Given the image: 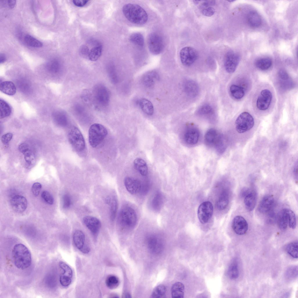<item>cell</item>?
<instances>
[{
  "label": "cell",
  "instance_id": "1",
  "mask_svg": "<svg viewBox=\"0 0 298 298\" xmlns=\"http://www.w3.org/2000/svg\"><path fill=\"white\" fill-rule=\"evenodd\" d=\"M12 255L15 265L17 268L24 270L31 265V254L24 244L21 243L16 244L13 248Z\"/></svg>",
  "mask_w": 298,
  "mask_h": 298
},
{
  "label": "cell",
  "instance_id": "2",
  "mask_svg": "<svg viewBox=\"0 0 298 298\" xmlns=\"http://www.w3.org/2000/svg\"><path fill=\"white\" fill-rule=\"evenodd\" d=\"M122 10L125 17L131 22L139 25L147 22L148 15L145 10L138 5L128 3L124 5Z\"/></svg>",
  "mask_w": 298,
  "mask_h": 298
},
{
  "label": "cell",
  "instance_id": "3",
  "mask_svg": "<svg viewBox=\"0 0 298 298\" xmlns=\"http://www.w3.org/2000/svg\"><path fill=\"white\" fill-rule=\"evenodd\" d=\"M204 139L206 144L214 147L220 153H223L226 148V141L224 137L214 129H210L206 132Z\"/></svg>",
  "mask_w": 298,
  "mask_h": 298
},
{
  "label": "cell",
  "instance_id": "4",
  "mask_svg": "<svg viewBox=\"0 0 298 298\" xmlns=\"http://www.w3.org/2000/svg\"><path fill=\"white\" fill-rule=\"evenodd\" d=\"M118 221L119 225L122 228L126 229L133 228L137 222L136 212L131 207L124 206L120 211Z\"/></svg>",
  "mask_w": 298,
  "mask_h": 298
},
{
  "label": "cell",
  "instance_id": "5",
  "mask_svg": "<svg viewBox=\"0 0 298 298\" xmlns=\"http://www.w3.org/2000/svg\"><path fill=\"white\" fill-rule=\"evenodd\" d=\"M106 128L102 125L95 123L90 127L88 132L89 141L93 148L98 146L102 142L107 134Z\"/></svg>",
  "mask_w": 298,
  "mask_h": 298
},
{
  "label": "cell",
  "instance_id": "6",
  "mask_svg": "<svg viewBox=\"0 0 298 298\" xmlns=\"http://www.w3.org/2000/svg\"><path fill=\"white\" fill-rule=\"evenodd\" d=\"M93 95L94 102L97 107L103 108L108 105L110 98V92L103 85H96L93 89Z\"/></svg>",
  "mask_w": 298,
  "mask_h": 298
},
{
  "label": "cell",
  "instance_id": "7",
  "mask_svg": "<svg viewBox=\"0 0 298 298\" xmlns=\"http://www.w3.org/2000/svg\"><path fill=\"white\" fill-rule=\"evenodd\" d=\"M254 124V120L252 116L248 112H244L241 113L236 120V129L239 133H243L251 130Z\"/></svg>",
  "mask_w": 298,
  "mask_h": 298
},
{
  "label": "cell",
  "instance_id": "8",
  "mask_svg": "<svg viewBox=\"0 0 298 298\" xmlns=\"http://www.w3.org/2000/svg\"><path fill=\"white\" fill-rule=\"evenodd\" d=\"M68 137L70 143L77 151L80 152L84 149L85 143L84 139L77 127H73L70 130Z\"/></svg>",
  "mask_w": 298,
  "mask_h": 298
},
{
  "label": "cell",
  "instance_id": "9",
  "mask_svg": "<svg viewBox=\"0 0 298 298\" xmlns=\"http://www.w3.org/2000/svg\"><path fill=\"white\" fill-rule=\"evenodd\" d=\"M147 44L150 51L154 55L160 54L162 52L164 47L162 37L155 33H150L148 35Z\"/></svg>",
  "mask_w": 298,
  "mask_h": 298
},
{
  "label": "cell",
  "instance_id": "10",
  "mask_svg": "<svg viewBox=\"0 0 298 298\" xmlns=\"http://www.w3.org/2000/svg\"><path fill=\"white\" fill-rule=\"evenodd\" d=\"M181 62L184 66H189L192 65L196 61L198 54L194 48L186 47L182 48L180 53Z\"/></svg>",
  "mask_w": 298,
  "mask_h": 298
},
{
  "label": "cell",
  "instance_id": "11",
  "mask_svg": "<svg viewBox=\"0 0 298 298\" xmlns=\"http://www.w3.org/2000/svg\"><path fill=\"white\" fill-rule=\"evenodd\" d=\"M240 57L236 53L229 51L225 54L224 58V65L226 72L229 73H233L239 63Z\"/></svg>",
  "mask_w": 298,
  "mask_h": 298
},
{
  "label": "cell",
  "instance_id": "12",
  "mask_svg": "<svg viewBox=\"0 0 298 298\" xmlns=\"http://www.w3.org/2000/svg\"><path fill=\"white\" fill-rule=\"evenodd\" d=\"M213 212L212 204L209 201H205L199 206L198 210V219L202 224L207 223L212 217Z\"/></svg>",
  "mask_w": 298,
  "mask_h": 298
},
{
  "label": "cell",
  "instance_id": "13",
  "mask_svg": "<svg viewBox=\"0 0 298 298\" xmlns=\"http://www.w3.org/2000/svg\"><path fill=\"white\" fill-rule=\"evenodd\" d=\"M58 265L63 271L60 275V282L63 286H68L71 282L72 276V269L69 265L63 262H59Z\"/></svg>",
  "mask_w": 298,
  "mask_h": 298
},
{
  "label": "cell",
  "instance_id": "14",
  "mask_svg": "<svg viewBox=\"0 0 298 298\" xmlns=\"http://www.w3.org/2000/svg\"><path fill=\"white\" fill-rule=\"evenodd\" d=\"M73 239L75 246L81 252L88 253L90 252V247L85 243V236L82 231L76 230L73 234Z\"/></svg>",
  "mask_w": 298,
  "mask_h": 298
},
{
  "label": "cell",
  "instance_id": "15",
  "mask_svg": "<svg viewBox=\"0 0 298 298\" xmlns=\"http://www.w3.org/2000/svg\"><path fill=\"white\" fill-rule=\"evenodd\" d=\"M272 98V93L268 89L261 91L256 102L257 108L261 110H265L269 106Z\"/></svg>",
  "mask_w": 298,
  "mask_h": 298
},
{
  "label": "cell",
  "instance_id": "16",
  "mask_svg": "<svg viewBox=\"0 0 298 298\" xmlns=\"http://www.w3.org/2000/svg\"><path fill=\"white\" fill-rule=\"evenodd\" d=\"M232 227L234 232L240 235L245 234L248 228L247 222L243 217L241 216H237L234 218L232 222Z\"/></svg>",
  "mask_w": 298,
  "mask_h": 298
},
{
  "label": "cell",
  "instance_id": "17",
  "mask_svg": "<svg viewBox=\"0 0 298 298\" xmlns=\"http://www.w3.org/2000/svg\"><path fill=\"white\" fill-rule=\"evenodd\" d=\"M124 183L127 190L132 194H137L141 191L142 184L137 179L127 177L125 178Z\"/></svg>",
  "mask_w": 298,
  "mask_h": 298
},
{
  "label": "cell",
  "instance_id": "18",
  "mask_svg": "<svg viewBox=\"0 0 298 298\" xmlns=\"http://www.w3.org/2000/svg\"><path fill=\"white\" fill-rule=\"evenodd\" d=\"M11 206L13 210L17 213H21L26 209L27 201L24 196L19 195L13 196L10 200Z\"/></svg>",
  "mask_w": 298,
  "mask_h": 298
},
{
  "label": "cell",
  "instance_id": "19",
  "mask_svg": "<svg viewBox=\"0 0 298 298\" xmlns=\"http://www.w3.org/2000/svg\"><path fill=\"white\" fill-rule=\"evenodd\" d=\"M83 221L93 235H96L98 233L101 227V223L99 219L94 217L88 216L84 217Z\"/></svg>",
  "mask_w": 298,
  "mask_h": 298
},
{
  "label": "cell",
  "instance_id": "20",
  "mask_svg": "<svg viewBox=\"0 0 298 298\" xmlns=\"http://www.w3.org/2000/svg\"><path fill=\"white\" fill-rule=\"evenodd\" d=\"M199 136L198 130L193 126H189L186 128L184 135L185 141L190 145L196 143L198 140Z\"/></svg>",
  "mask_w": 298,
  "mask_h": 298
},
{
  "label": "cell",
  "instance_id": "21",
  "mask_svg": "<svg viewBox=\"0 0 298 298\" xmlns=\"http://www.w3.org/2000/svg\"><path fill=\"white\" fill-rule=\"evenodd\" d=\"M274 203V199L272 195H266L260 201L258 205V210L262 213H268L272 210Z\"/></svg>",
  "mask_w": 298,
  "mask_h": 298
},
{
  "label": "cell",
  "instance_id": "22",
  "mask_svg": "<svg viewBox=\"0 0 298 298\" xmlns=\"http://www.w3.org/2000/svg\"><path fill=\"white\" fill-rule=\"evenodd\" d=\"M183 88L186 95L191 97L196 96L199 93L198 86L193 80H188L185 81L183 84Z\"/></svg>",
  "mask_w": 298,
  "mask_h": 298
},
{
  "label": "cell",
  "instance_id": "23",
  "mask_svg": "<svg viewBox=\"0 0 298 298\" xmlns=\"http://www.w3.org/2000/svg\"><path fill=\"white\" fill-rule=\"evenodd\" d=\"M147 243L149 249L153 253L158 254L162 249L163 246L161 240L155 235H151L148 237Z\"/></svg>",
  "mask_w": 298,
  "mask_h": 298
},
{
  "label": "cell",
  "instance_id": "24",
  "mask_svg": "<svg viewBox=\"0 0 298 298\" xmlns=\"http://www.w3.org/2000/svg\"><path fill=\"white\" fill-rule=\"evenodd\" d=\"M159 75L157 72L151 71L144 75L142 78V81L145 86L150 88L152 87L156 81L159 80Z\"/></svg>",
  "mask_w": 298,
  "mask_h": 298
},
{
  "label": "cell",
  "instance_id": "25",
  "mask_svg": "<svg viewBox=\"0 0 298 298\" xmlns=\"http://www.w3.org/2000/svg\"><path fill=\"white\" fill-rule=\"evenodd\" d=\"M164 201V198L162 194L159 192H156L152 197L151 201V208L156 211L160 210L163 206Z\"/></svg>",
  "mask_w": 298,
  "mask_h": 298
},
{
  "label": "cell",
  "instance_id": "26",
  "mask_svg": "<svg viewBox=\"0 0 298 298\" xmlns=\"http://www.w3.org/2000/svg\"><path fill=\"white\" fill-rule=\"evenodd\" d=\"M244 202L245 207L249 211H252L255 207L257 199L256 192L251 191L250 192L244 197Z\"/></svg>",
  "mask_w": 298,
  "mask_h": 298
},
{
  "label": "cell",
  "instance_id": "27",
  "mask_svg": "<svg viewBox=\"0 0 298 298\" xmlns=\"http://www.w3.org/2000/svg\"><path fill=\"white\" fill-rule=\"evenodd\" d=\"M247 21L249 25L253 28L259 27L261 23V19L258 13L255 10H251L247 15Z\"/></svg>",
  "mask_w": 298,
  "mask_h": 298
},
{
  "label": "cell",
  "instance_id": "28",
  "mask_svg": "<svg viewBox=\"0 0 298 298\" xmlns=\"http://www.w3.org/2000/svg\"><path fill=\"white\" fill-rule=\"evenodd\" d=\"M229 202V193L227 189L223 190L219 195L217 201V206L219 210L225 209Z\"/></svg>",
  "mask_w": 298,
  "mask_h": 298
},
{
  "label": "cell",
  "instance_id": "29",
  "mask_svg": "<svg viewBox=\"0 0 298 298\" xmlns=\"http://www.w3.org/2000/svg\"><path fill=\"white\" fill-rule=\"evenodd\" d=\"M1 91L4 93L9 95H13L16 93V87L14 84L10 81H5L0 84Z\"/></svg>",
  "mask_w": 298,
  "mask_h": 298
},
{
  "label": "cell",
  "instance_id": "30",
  "mask_svg": "<svg viewBox=\"0 0 298 298\" xmlns=\"http://www.w3.org/2000/svg\"><path fill=\"white\" fill-rule=\"evenodd\" d=\"M184 290L185 286L183 284L180 282L175 283L171 288L172 297L175 298H183Z\"/></svg>",
  "mask_w": 298,
  "mask_h": 298
},
{
  "label": "cell",
  "instance_id": "31",
  "mask_svg": "<svg viewBox=\"0 0 298 298\" xmlns=\"http://www.w3.org/2000/svg\"><path fill=\"white\" fill-rule=\"evenodd\" d=\"M134 168L140 174L143 176L146 175L148 173V167L145 161L143 159L137 158L134 162Z\"/></svg>",
  "mask_w": 298,
  "mask_h": 298
},
{
  "label": "cell",
  "instance_id": "32",
  "mask_svg": "<svg viewBox=\"0 0 298 298\" xmlns=\"http://www.w3.org/2000/svg\"><path fill=\"white\" fill-rule=\"evenodd\" d=\"M139 105L142 111L148 115H152L154 112V107L151 102L146 98H142L139 101Z\"/></svg>",
  "mask_w": 298,
  "mask_h": 298
},
{
  "label": "cell",
  "instance_id": "33",
  "mask_svg": "<svg viewBox=\"0 0 298 298\" xmlns=\"http://www.w3.org/2000/svg\"><path fill=\"white\" fill-rule=\"evenodd\" d=\"M277 221L278 226L280 230H285L288 225V221L286 209L281 211L279 214Z\"/></svg>",
  "mask_w": 298,
  "mask_h": 298
},
{
  "label": "cell",
  "instance_id": "34",
  "mask_svg": "<svg viewBox=\"0 0 298 298\" xmlns=\"http://www.w3.org/2000/svg\"><path fill=\"white\" fill-rule=\"evenodd\" d=\"M239 274L238 261L237 259H235L233 260L228 267L227 274L230 279H235L238 277Z\"/></svg>",
  "mask_w": 298,
  "mask_h": 298
},
{
  "label": "cell",
  "instance_id": "35",
  "mask_svg": "<svg viewBox=\"0 0 298 298\" xmlns=\"http://www.w3.org/2000/svg\"><path fill=\"white\" fill-rule=\"evenodd\" d=\"M102 51V45L99 43L97 44L89 51L88 56V59L92 61L97 60L101 56Z\"/></svg>",
  "mask_w": 298,
  "mask_h": 298
},
{
  "label": "cell",
  "instance_id": "36",
  "mask_svg": "<svg viewBox=\"0 0 298 298\" xmlns=\"http://www.w3.org/2000/svg\"><path fill=\"white\" fill-rule=\"evenodd\" d=\"M255 64L256 67L259 69L265 70L269 69L271 67L272 61L269 58H262L257 60Z\"/></svg>",
  "mask_w": 298,
  "mask_h": 298
},
{
  "label": "cell",
  "instance_id": "37",
  "mask_svg": "<svg viewBox=\"0 0 298 298\" xmlns=\"http://www.w3.org/2000/svg\"><path fill=\"white\" fill-rule=\"evenodd\" d=\"M230 91L231 95L236 99H241L245 94L244 91L242 88L235 84H233L230 86Z\"/></svg>",
  "mask_w": 298,
  "mask_h": 298
},
{
  "label": "cell",
  "instance_id": "38",
  "mask_svg": "<svg viewBox=\"0 0 298 298\" xmlns=\"http://www.w3.org/2000/svg\"><path fill=\"white\" fill-rule=\"evenodd\" d=\"M0 118H2L9 116L11 112V109L9 105L3 100H0Z\"/></svg>",
  "mask_w": 298,
  "mask_h": 298
},
{
  "label": "cell",
  "instance_id": "39",
  "mask_svg": "<svg viewBox=\"0 0 298 298\" xmlns=\"http://www.w3.org/2000/svg\"><path fill=\"white\" fill-rule=\"evenodd\" d=\"M47 70L52 73L58 72L61 68V65L59 61L56 59H53L49 61L46 65Z\"/></svg>",
  "mask_w": 298,
  "mask_h": 298
},
{
  "label": "cell",
  "instance_id": "40",
  "mask_svg": "<svg viewBox=\"0 0 298 298\" xmlns=\"http://www.w3.org/2000/svg\"><path fill=\"white\" fill-rule=\"evenodd\" d=\"M119 283L118 277L113 275L108 276L105 280L107 286L110 289H113L117 288L119 285Z\"/></svg>",
  "mask_w": 298,
  "mask_h": 298
},
{
  "label": "cell",
  "instance_id": "41",
  "mask_svg": "<svg viewBox=\"0 0 298 298\" xmlns=\"http://www.w3.org/2000/svg\"><path fill=\"white\" fill-rule=\"evenodd\" d=\"M130 41L135 45L143 47L144 45V39L143 36L140 33L135 32L132 34L129 38Z\"/></svg>",
  "mask_w": 298,
  "mask_h": 298
},
{
  "label": "cell",
  "instance_id": "42",
  "mask_svg": "<svg viewBox=\"0 0 298 298\" xmlns=\"http://www.w3.org/2000/svg\"><path fill=\"white\" fill-rule=\"evenodd\" d=\"M298 244L297 241L292 242L287 246L286 248L287 253L295 258H298Z\"/></svg>",
  "mask_w": 298,
  "mask_h": 298
},
{
  "label": "cell",
  "instance_id": "43",
  "mask_svg": "<svg viewBox=\"0 0 298 298\" xmlns=\"http://www.w3.org/2000/svg\"><path fill=\"white\" fill-rule=\"evenodd\" d=\"M53 117L55 121L62 126H65L67 124V119L65 115L61 111H57L53 113Z\"/></svg>",
  "mask_w": 298,
  "mask_h": 298
},
{
  "label": "cell",
  "instance_id": "44",
  "mask_svg": "<svg viewBox=\"0 0 298 298\" xmlns=\"http://www.w3.org/2000/svg\"><path fill=\"white\" fill-rule=\"evenodd\" d=\"M24 40L29 46L34 47H40L42 46V43L39 40L29 35H26Z\"/></svg>",
  "mask_w": 298,
  "mask_h": 298
},
{
  "label": "cell",
  "instance_id": "45",
  "mask_svg": "<svg viewBox=\"0 0 298 298\" xmlns=\"http://www.w3.org/2000/svg\"><path fill=\"white\" fill-rule=\"evenodd\" d=\"M288 221V225L291 228H295L297 225L296 217L295 214L291 210L286 209Z\"/></svg>",
  "mask_w": 298,
  "mask_h": 298
},
{
  "label": "cell",
  "instance_id": "46",
  "mask_svg": "<svg viewBox=\"0 0 298 298\" xmlns=\"http://www.w3.org/2000/svg\"><path fill=\"white\" fill-rule=\"evenodd\" d=\"M166 292V288L164 285H160L157 286L153 290L151 295L153 298H161L164 296Z\"/></svg>",
  "mask_w": 298,
  "mask_h": 298
},
{
  "label": "cell",
  "instance_id": "47",
  "mask_svg": "<svg viewBox=\"0 0 298 298\" xmlns=\"http://www.w3.org/2000/svg\"><path fill=\"white\" fill-rule=\"evenodd\" d=\"M110 205V216L111 220L113 221L115 219L118 209V203L115 198H112Z\"/></svg>",
  "mask_w": 298,
  "mask_h": 298
},
{
  "label": "cell",
  "instance_id": "48",
  "mask_svg": "<svg viewBox=\"0 0 298 298\" xmlns=\"http://www.w3.org/2000/svg\"><path fill=\"white\" fill-rule=\"evenodd\" d=\"M198 113L202 116H208L212 115L214 113L212 108L208 104H204L201 106L198 109Z\"/></svg>",
  "mask_w": 298,
  "mask_h": 298
},
{
  "label": "cell",
  "instance_id": "49",
  "mask_svg": "<svg viewBox=\"0 0 298 298\" xmlns=\"http://www.w3.org/2000/svg\"><path fill=\"white\" fill-rule=\"evenodd\" d=\"M286 277L289 279H293L297 277V266H294L288 268L286 270L285 274Z\"/></svg>",
  "mask_w": 298,
  "mask_h": 298
},
{
  "label": "cell",
  "instance_id": "50",
  "mask_svg": "<svg viewBox=\"0 0 298 298\" xmlns=\"http://www.w3.org/2000/svg\"><path fill=\"white\" fill-rule=\"evenodd\" d=\"M41 196L42 199L46 203L50 205L53 204L54 198L49 192L46 191H44L42 193Z\"/></svg>",
  "mask_w": 298,
  "mask_h": 298
},
{
  "label": "cell",
  "instance_id": "51",
  "mask_svg": "<svg viewBox=\"0 0 298 298\" xmlns=\"http://www.w3.org/2000/svg\"><path fill=\"white\" fill-rule=\"evenodd\" d=\"M42 185L39 182H35L32 185L31 190L33 195L37 196H38L41 191Z\"/></svg>",
  "mask_w": 298,
  "mask_h": 298
},
{
  "label": "cell",
  "instance_id": "52",
  "mask_svg": "<svg viewBox=\"0 0 298 298\" xmlns=\"http://www.w3.org/2000/svg\"><path fill=\"white\" fill-rule=\"evenodd\" d=\"M71 201L70 196L68 194H65L62 197V205L64 208H68L70 206Z\"/></svg>",
  "mask_w": 298,
  "mask_h": 298
},
{
  "label": "cell",
  "instance_id": "53",
  "mask_svg": "<svg viewBox=\"0 0 298 298\" xmlns=\"http://www.w3.org/2000/svg\"><path fill=\"white\" fill-rule=\"evenodd\" d=\"M214 9L211 6L202 9V13L204 16L210 17L213 15L215 13Z\"/></svg>",
  "mask_w": 298,
  "mask_h": 298
},
{
  "label": "cell",
  "instance_id": "54",
  "mask_svg": "<svg viewBox=\"0 0 298 298\" xmlns=\"http://www.w3.org/2000/svg\"><path fill=\"white\" fill-rule=\"evenodd\" d=\"M13 136L12 134L10 133L4 134L1 137V142L4 144H7L11 140Z\"/></svg>",
  "mask_w": 298,
  "mask_h": 298
},
{
  "label": "cell",
  "instance_id": "55",
  "mask_svg": "<svg viewBox=\"0 0 298 298\" xmlns=\"http://www.w3.org/2000/svg\"><path fill=\"white\" fill-rule=\"evenodd\" d=\"M278 76L280 78L283 80H286L289 78L287 72L283 69L280 70L278 72Z\"/></svg>",
  "mask_w": 298,
  "mask_h": 298
},
{
  "label": "cell",
  "instance_id": "56",
  "mask_svg": "<svg viewBox=\"0 0 298 298\" xmlns=\"http://www.w3.org/2000/svg\"><path fill=\"white\" fill-rule=\"evenodd\" d=\"M88 0H73V3L78 7H83L88 2Z\"/></svg>",
  "mask_w": 298,
  "mask_h": 298
},
{
  "label": "cell",
  "instance_id": "57",
  "mask_svg": "<svg viewBox=\"0 0 298 298\" xmlns=\"http://www.w3.org/2000/svg\"><path fill=\"white\" fill-rule=\"evenodd\" d=\"M215 1H204L202 4L201 7L202 9L211 6L215 4Z\"/></svg>",
  "mask_w": 298,
  "mask_h": 298
},
{
  "label": "cell",
  "instance_id": "58",
  "mask_svg": "<svg viewBox=\"0 0 298 298\" xmlns=\"http://www.w3.org/2000/svg\"><path fill=\"white\" fill-rule=\"evenodd\" d=\"M89 52V49L87 46H83L80 49V53L84 56L88 57Z\"/></svg>",
  "mask_w": 298,
  "mask_h": 298
},
{
  "label": "cell",
  "instance_id": "59",
  "mask_svg": "<svg viewBox=\"0 0 298 298\" xmlns=\"http://www.w3.org/2000/svg\"><path fill=\"white\" fill-rule=\"evenodd\" d=\"M251 190L247 187H244L243 188L240 192V196L242 198H244V197L248 194L251 191Z\"/></svg>",
  "mask_w": 298,
  "mask_h": 298
},
{
  "label": "cell",
  "instance_id": "60",
  "mask_svg": "<svg viewBox=\"0 0 298 298\" xmlns=\"http://www.w3.org/2000/svg\"><path fill=\"white\" fill-rule=\"evenodd\" d=\"M5 2H3V4H5V5H6L8 6V7L11 8H13L15 6L16 3V1L14 0H10L7 1L6 3L5 2V1H4Z\"/></svg>",
  "mask_w": 298,
  "mask_h": 298
},
{
  "label": "cell",
  "instance_id": "61",
  "mask_svg": "<svg viewBox=\"0 0 298 298\" xmlns=\"http://www.w3.org/2000/svg\"><path fill=\"white\" fill-rule=\"evenodd\" d=\"M298 171H297V164L295 166L294 170V174L295 179L297 182V177H298Z\"/></svg>",
  "mask_w": 298,
  "mask_h": 298
},
{
  "label": "cell",
  "instance_id": "62",
  "mask_svg": "<svg viewBox=\"0 0 298 298\" xmlns=\"http://www.w3.org/2000/svg\"><path fill=\"white\" fill-rule=\"evenodd\" d=\"M6 60V57L5 55L3 54H0V63H4Z\"/></svg>",
  "mask_w": 298,
  "mask_h": 298
}]
</instances>
